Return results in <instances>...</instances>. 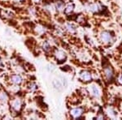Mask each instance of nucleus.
<instances>
[{"instance_id": "f257e3e1", "label": "nucleus", "mask_w": 122, "mask_h": 120, "mask_svg": "<svg viewBox=\"0 0 122 120\" xmlns=\"http://www.w3.org/2000/svg\"><path fill=\"white\" fill-rule=\"evenodd\" d=\"M11 106L15 111L18 112L20 110L21 106H22V101H21L20 99L19 98H15V99L12 100L11 101Z\"/></svg>"}, {"instance_id": "f03ea898", "label": "nucleus", "mask_w": 122, "mask_h": 120, "mask_svg": "<svg viewBox=\"0 0 122 120\" xmlns=\"http://www.w3.org/2000/svg\"><path fill=\"white\" fill-rule=\"evenodd\" d=\"M55 57L57 60H59L60 62H63L66 59V54L62 50H56L55 52Z\"/></svg>"}, {"instance_id": "7ed1b4c3", "label": "nucleus", "mask_w": 122, "mask_h": 120, "mask_svg": "<svg viewBox=\"0 0 122 120\" xmlns=\"http://www.w3.org/2000/svg\"><path fill=\"white\" fill-rule=\"evenodd\" d=\"M80 77H81V80L85 82L91 80V75H90V72H87V71H83V72H81Z\"/></svg>"}, {"instance_id": "20e7f679", "label": "nucleus", "mask_w": 122, "mask_h": 120, "mask_svg": "<svg viewBox=\"0 0 122 120\" xmlns=\"http://www.w3.org/2000/svg\"><path fill=\"white\" fill-rule=\"evenodd\" d=\"M83 110L82 108H74L71 110V115L74 118V119H78L81 115H82Z\"/></svg>"}, {"instance_id": "39448f33", "label": "nucleus", "mask_w": 122, "mask_h": 120, "mask_svg": "<svg viewBox=\"0 0 122 120\" xmlns=\"http://www.w3.org/2000/svg\"><path fill=\"white\" fill-rule=\"evenodd\" d=\"M101 39L103 42H109L112 41V36L109 33L107 32V31H104L101 33Z\"/></svg>"}, {"instance_id": "423d86ee", "label": "nucleus", "mask_w": 122, "mask_h": 120, "mask_svg": "<svg viewBox=\"0 0 122 120\" xmlns=\"http://www.w3.org/2000/svg\"><path fill=\"white\" fill-rule=\"evenodd\" d=\"M11 81L14 84H20L22 83V77L20 75H13L11 76Z\"/></svg>"}, {"instance_id": "0eeeda50", "label": "nucleus", "mask_w": 122, "mask_h": 120, "mask_svg": "<svg viewBox=\"0 0 122 120\" xmlns=\"http://www.w3.org/2000/svg\"><path fill=\"white\" fill-rule=\"evenodd\" d=\"M104 73H105L106 76H107V80H111L112 77V76H113L112 70V68L110 67L109 66L105 67V68H104Z\"/></svg>"}, {"instance_id": "6e6552de", "label": "nucleus", "mask_w": 122, "mask_h": 120, "mask_svg": "<svg viewBox=\"0 0 122 120\" xmlns=\"http://www.w3.org/2000/svg\"><path fill=\"white\" fill-rule=\"evenodd\" d=\"M0 14L3 17H4L6 19H11L13 17V14L11 12H9L7 11H4V10H2L0 11Z\"/></svg>"}, {"instance_id": "1a4fd4ad", "label": "nucleus", "mask_w": 122, "mask_h": 120, "mask_svg": "<svg viewBox=\"0 0 122 120\" xmlns=\"http://www.w3.org/2000/svg\"><path fill=\"white\" fill-rule=\"evenodd\" d=\"M56 7L58 11H63L64 9V3L61 0H58V1L56 3Z\"/></svg>"}, {"instance_id": "9d476101", "label": "nucleus", "mask_w": 122, "mask_h": 120, "mask_svg": "<svg viewBox=\"0 0 122 120\" xmlns=\"http://www.w3.org/2000/svg\"><path fill=\"white\" fill-rule=\"evenodd\" d=\"M53 85H54V87L56 88L57 90H61L63 88L62 82L59 80H55L54 81H53Z\"/></svg>"}, {"instance_id": "9b49d317", "label": "nucleus", "mask_w": 122, "mask_h": 120, "mask_svg": "<svg viewBox=\"0 0 122 120\" xmlns=\"http://www.w3.org/2000/svg\"><path fill=\"white\" fill-rule=\"evenodd\" d=\"M91 92L92 93H93V95L94 96V97H99V95H100V92H99V89L96 86H91Z\"/></svg>"}, {"instance_id": "f8f14e48", "label": "nucleus", "mask_w": 122, "mask_h": 120, "mask_svg": "<svg viewBox=\"0 0 122 120\" xmlns=\"http://www.w3.org/2000/svg\"><path fill=\"white\" fill-rule=\"evenodd\" d=\"M8 95H7V92L4 91H0V101H7L8 100Z\"/></svg>"}, {"instance_id": "ddd939ff", "label": "nucleus", "mask_w": 122, "mask_h": 120, "mask_svg": "<svg viewBox=\"0 0 122 120\" xmlns=\"http://www.w3.org/2000/svg\"><path fill=\"white\" fill-rule=\"evenodd\" d=\"M73 9H74V4L73 3H69V4L66 7L65 10H64V13H65V14H70L71 12H72Z\"/></svg>"}, {"instance_id": "4468645a", "label": "nucleus", "mask_w": 122, "mask_h": 120, "mask_svg": "<svg viewBox=\"0 0 122 120\" xmlns=\"http://www.w3.org/2000/svg\"><path fill=\"white\" fill-rule=\"evenodd\" d=\"M66 29L68 31H69L70 33H74L76 31V27L74 26L73 24H68L66 25Z\"/></svg>"}, {"instance_id": "2eb2a0df", "label": "nucleus", "mask_w": 122, "mask_h": 120, "mask_svg": "<svg viewBox=\"0 0 122 120\" xmlns=\"http://www.w3.org/2000/svg\"><path fill=\"white\" fill-rule=\"evenodd\" d=\"M90 11H94V12H97V11H99V4H92V5H90Z\"/></svg>"}, {"instance_id": "dca6fc26", "label": "nucleus", "mask_w": 122, "mask_h": 120, "mask_svg": "<svg viewBox=\"0 0 122 120\" xmlns=\"http://www.w3.org/2000/svg\"><path fill=\"white\" fill-rule=\"evenodd\" d=\"M42 47H43V50H44L45 51H46V52L51 50V46L47 42H45L44 43H43Z\"/></svg>"}, {"instance_id": "f3484780", "label": "nucleus", "mask_w": 122, "mask_h": 120, "mask_svg": "<svg viewBox=\"0 0 122 120\" xmlns=\"http://www.w3.org/2000/svg\"><path fill=\"white\" fill-rule=\"evenodd\" d=\"M29 88H30L31 90H32V91H33V90H35L37 88V85L34 83H31L29 85Z\"/></svg>"}, {"instance_id": "a211bd4d", "label": "nucleus", "mask_w": 122, "mask_h": 120, "mask_svg": "<svg viewBox=\"0 0 122 120\" xmlns=\"http://www.w3.org/2000/svg\"><path fill=\"white\" fill-rule=\"evenodd\" d=\"M118 81H119V83L120 84H122V76H121L119 77V79H118Z\"/></svg>"}, {"instance_id": "6ab92c4d", "label": "nucleus", "mask_w": 122, "mask_h": 120, "mask_svg": "<svg viewBox=\"0 0 122 120\" xmlns=\"http://www.w3.org/2000/svg\"><path fill=\"white\" fill-rule=\"evenodd\" d=\"M34 3H40V1L41 0H33Z\"/></svg>"}, {"instance_id": "aec40b11", "label": "nucleus", "mask_w": 122, "mask_h": 120, "mask_svg": "<svg viewBox=\"0 0 122 120\" xmlns=\"http://www.w3.org/2000/svg\"><path fill=\"white\" fill-rule=\"evenodd\" d=\"M3 67V62H2V60L0 58V67Z\"/></svg>"}, {"instance_id": "412c9836", "label": "nucleus", "mask_w": 122, "mask_h": 120, "mask_svg": "<svg viewBox=\"0 0 122 120\" xmlns=\"http://www.w3.org/2000/svg\"><path fill=\"white\" fill-rule=\"evenodd\" d=\"M15 1H17V2H21L22 0H15Z\"/></svg>"}]
</instances>
